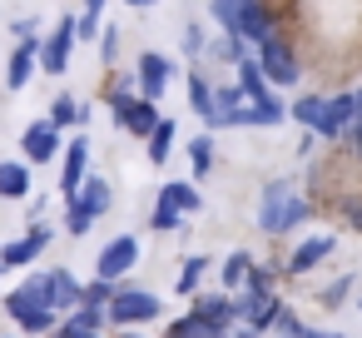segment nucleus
Listing matches in <instances>:
<instances>
[{"instance_id":"72a5a7b5","label":"nucleus","mask_w":362,"mask_h":338,"mask_svg":"<svg viewBox=\"0 0 362 338\" xmlns=\"http://www.w3.org/2000/svg\"><path fill=\"white\" fill-rule=\"evenodd\" d=\"M179 40H184V55H189V60H199V55L209 50V40H204V26H199V21H189Z\"/></svg>"},{"instance_id":"2eb2a0df","label":"nucleus","mask_w":362,"mask_h":338,"mask_svg":"<svg viewBox=\"0 0 362 338\" xmlns=\"http://www.w3.org/2000/svg\"><path fill=\"white\" fill-rule=\"evenodd\" d=\"M238 35H243L248 45H263L268 35H278V16H273L268 0H243V26H238Z\"/></svg>"},{"instance_id":"f257e3e1","label":"nucleus","mask_w":362,"mask_h":338,"mask_svg":"<svg viewBox=\"0 0 362 338\" xmlns=\"http://www.w3.org/2000/svg\"><path fill=\"white\" fill-rule=\"evenodd\" d=\"M308 214H313V204L298 194L293 179H268V184H263V199H258V229H263V234L283 239V234H293Z\"/></svg>"},{"instance_id":"423d86ee","label":"nucleus","mask_w":362,"mask_h":338,"mask_svg":"<svg viewBox=\"0 0 362 338\" xmlns=\"http://www.w3.org/2000/svg\"><path fill=\"white\" fill-rule=\"evenodd\" d=\"M194 313L209 323V338L214 333H233V323H243L233 293H194Z\"/></svg>"},{"instance_id":"c85d7f7f","label":"nucleus","mask_w":362,"mask_h":338,"mask_svg":"<svg viewBox=\"0 0 362 338\" xmlns=\"http://www.w3.org/2000/svg\"><path fill=\"white\" fill-rule=\"evenodd\" d=\"M322 105H327V95H298V100L288 105V115H293L298 125L317 130V120H322Z\"/></svg>"},{"instance_id":"ddd939ff","label":"nucleus","mask_w":362,"mask_h":338,"mask_svg":"<svg viewBox=\"0 0 362 338\" xmlns=\"http://www.w3.org/2000/svg\"><path fill=\"white\" fill-rule=\"evenodd\" d=\"M159 120H164V115H159V100H144V95H139V100H129V105L115 115V125H119L124 135H134V140H149Z\"/></svg>"},{"instance_id":"de8ad7c7","label":"nucleus","mask_w":362,"mask_h":338,"mask_svg":"<svg viewBox=\"0 0 362 338\" xmlns=\"http://www.w3.org/2000/svg\"><path fill=\"white\" fill-rule=\"evenodd\" d=\"M85 338H100V333H85Z\"/></svg>"},{"instance_id":"f704fd0d","label":"nucleus","mask_w":362,"mask_h":338,"mask_svg":"<svg viewBox=\"0 0 362 338\" xmlns=\"http://www.w3.org/2000/svg\"><path fill=\"white\" fill-rule=\"evenodd\" d=\"M243 293H273V269L253 264V269H248V278H243Z\"/></svg>"},{"instance_id":"a19ab883","label":"nucleus","mask_w":362,"mask_h":338,"mask_svg":"<svg viewBox=\"0 0 362 338\" xmlns=\"http://www.w3.org/2000/svg\"><path fill=\"white\" fill-rule=\"evenodd\" d=\"M347 140H352V150H357V159H362V110H357V120H352V130H347Z\"/></svg>"},{"instance_id":"2f4dec72","label":"nucleus","mask_w":362,"mask_h":338,"mask_svg":"<svg viewBox=\"0 0 362 338\" xmlns=\"http://www.w3.org/2000/svg\"><path fill=\"white\" fill-rule=\"evenodd\" d=\"M115 293H119V283H115V278H100V274H95V278L85 283V303H95V308H110V298H115Z\"/></svg>"},{"instance_id":"9b49d317","label":"nucleus","mask_w":362,"mask_h":338,"mask_svg":"<svg viewBox=\"0 0 362 338\" xmlns=\"http://www.w3.org/2000/svg\"><path fill=\"white\" fill-rule=\"evenodd\" d=\"M85 179H90V140L75 135L70 150L60 154V199H65V194H80Z\"/></svg>"},{"instance_id":"0eeeda50","label":"nucleus","mask_w":362,"mask_h":338,"mask_svg":"<svg viewBox=\"0 0 362 338\" xmlns=\"http://www.w3.org/2000/svg\"><path fill=\"white\" fill-rule=\"evenodd\" d=\"M134 264H139V239H134V234H119V239H110V244L100 249V259H95V274L119 283V278H124Z\"/></svg>"},{"instance_id":"393cba45","label":"nucleus","mask_w":362,"mask_h":338,"mask_svg":"<svg viewBox=\"0 0 362 338\" xmlns=\"http://www.w3.org/2000/svg\"><path fill=\"white\" fill-rule=\"evenodd\" d=\"M214 159H218V154H214V140H209V135H194V140H189V164H194V184L214 174Z\"/></svg>"},{"instance_id":"f03ea898","label":"nucleus","mask_w":362,"mask_h":338,"mask_svg":"<svg viewBox=\"0 0 362 338\" xmlns=\"http://www.w3.org/2000/svg\"><path fill=\"white\" fill-rule=\"evenodd\" d=\"M253 55H258V65H263V75H268L273 90H293L303 80V65H298V55H293V45H288L283 30L268 35L263 45H253Z\"/></svg>"},{"instance_id":"5701e85b","label":"nucleus","mask_w":362,"mask_h":338,"mask_svg":"<svg viewBox=\"0 0 362 338\" xmlns=\"http://www.w3.org/2000/svg\"><path fill=\"white\" fill-rule=\"evenodd\" d=\"M248 269H253V254H248V249H233V254L223 259V269H218V278H223V293H233V288H243V278H248Z\"/></svg>"},{"instance_id":"6e6552de","label":"nucleus","mask_w":362,"mask_h":338,"mask_svg":"<svg viewBox=\"0 0 362 338\" xmlns=\"http://www.w3.org/2000/svg\"><path fill=\"white\" fill-rule=\"evenodd\" d=\"M50 224H25V234L16 239V244H6V249H0V264H6V269H25V264H35L45 249H50Z\"/></svg>"},{"instance_id":"aec40b11","label":"nucleus","mask_w":362,"mask_h":338,"mask_svg":"<svg viewBox=\"0 0 362 338\" xmlns=\"http://www.w3.org/2000/svg\"><path fill=\"white\" fill-rule=\"evenodd\" d=\"M214 90H218V85H214L204 70H189V110H194L204 125L214 120Z\"/></svg>"},{"instance_id":"c03bdc74","label":"nucleus","mask_w":362,"mask_h":338,"mask_svg":"<svg viewBox=\"0 0 362 338\" xmlns=\"http://www.w3.org/2000/svg\"><path fill=\"white\" fill-rule=\"evenodd\" d=\"M124 6H134V11H149V6H159V0H124Z\"/></svg>"},{"instance_id":"dca6fc26","label":"nucleus","mask_w":362,"mask_h":338,"mask_svg":"<svg viewBox=\"0 0 362 338\" xmlns=\"http://www.w3.org/2000/svg\"><path fill=\"white\" fill-rule=\"evenodd\" d=\"M332 249H337V239H332V234H308V239L288 254V274H293V278H303V274H308V269H317Z\"/></svg>"},{"instance_id":"c756f323","label":"nucleus","mask_w":362,"mask_h":338,"mask_svg":"<svg viewBox=\"0 0 362 338\" xmlns=\"http://www.w3.org/2000/svg\"><path fill=\"white\" fill-rule=\"evenodd\" d=\"M90 224H95V214L85 209V199L80 194H65V229L80 239V234H90Z\"/></svg>"},{"instance_id":"39448f33","label":"nucleus","mask_w":362,"mask_h":338,"mask_svg":"<svg viewBox=\"0 0 362 338\" xmlns=\"http://www.w3.org/2000/svg\"><path fill=\"white\" fill-rule=\"evenodd\" d=\"M21 159L25 164H55L60 159V130L50 120H30L21 130Z\"/></svg>"},{"instance_id":"79ce46f5","label":"nucleus","mask_w":362,"mask_h":338,"mask_svg":"<svg viewBox=\"0 0 362 338\" xmlns=\"http://www.w3.org/2000/svg\"><path fill=\"white\" fill-rule=\"evenodd\" d=\"M298 338H337V333H327V328H308V323H303V328H298Z\"/></svg>"},{"instance_id":"6ab92c4d","label":"nucleus","mask_w":362,"mask_h":338,"mask_svg":"<svg viewBox=\"0 0 362 338\" xmlns=\"http://www.w3.org/2000/svg\"><path fill=\"white\" fill-rule=\"evenodd\" d=\"M30 174L35 164L25 159H0V199H30Z\"/></svg>"},{"instance_id":"8fccbe9b","label":"nucleus","mask_w":362,"mask_h":338,"mask_svg":"<svg viewBox=\"0 0 362 338\" xmlns=\"http://www.w3.org/2000/svg\"><path fill=\"white\" fill-rule=\"evenodd\" d=\"M0 269H6V264H0Z\"/></svg>"},{"instance_id":"4c0bfd02","label":"nucleus","mask_w":362,"mask_h":338,"mask_svg":"<svg viewBox=\"0 0 362 338\" xmlns=\"http://www.w3.org/2000/svg\"><path fill=\"white\" fill-rule=\"evenodd\" d=\"M342 219L362 234V194H347V199H342Z\"/></svg>"},{"instance_id":"58836bf2","label":"nucleus","mask_w":362,"mask_h":338,"mask_svg":"<svg viewBox=\"0 0 362 338\" xmlns=\"http://www.w3.org/2000/svg\"><path fill=\"white\" fill-rule=\"evenodd\" d=\"M75 26H80V40H100V30H105V26H100V16H80Z\"/></svg>"},{"instance_id":"a878e982","label":"nucleus","mask_w":362,"mask_h":338,"mask_svg":"<svg viewBox=\"0 0 362 338\" xmlns=\"http://www.w3.org/2000/svg\"><path fill=\"white\" fill-rule=\"evenodd\" d=\"M45 120H50V125H55V130H60V135H65V130H70V125H80V100H75V95H65V90H60V95H55V100H50V115H45Z\"/></svg>"},{"instance_id":"c9c22d12","label":"nucleus","mask_w":362,"mask_h":338,"mask_svg":"<svg viewBox=\"0 0 362 338\" xmlns=\"http://www.w3.org/2000/svg\"><path fill=\"white\" fill-rule=\"evenodd\" d=\"M179 224H184V214H174V209L154 204V214H149V229H154V234H169V229H179Z\"/></svg>"},{"instance_id":"ea45409f","label":"nucleus","mask_w":362,"mask_h":338,"mask_svg":"<svg viewBox=\"0 0 362 338\" xmlns=\"http://www.w3.org/2000/svg\"><path fill=\"white\" fill-rule=\"evenodd\" d=\"M11 35H16V40H30V35H35V16H21V21H11Z\"/></svg>"},{"instance_id":"37998d69","label":"nucleus","mask_w":362,"mask_h":338,"mask_svg":"<svg viewBox=\"0 0 362 338\" xmlns=\"http://www.w3.org/2000/svg\"><path fill=\"white\" fill-rule=\"evenodd\" d=\"M105 6L110 0H85V16H105Z\"/></svg>"},{"instance_id":"1a4fd4ad","label":"nucleus","mask_w":362,"mask_h":338,"mask_svg":"<svg viewBox=\"0 0 362 338\" xmlns=\"http://www.w3.org/2000/svg\"><path fill=\"white\" fill-rule=\"evenodd\" d=\"M352 120H357V95H347V90H337V95H327V105H322V120H317V140H342L347 130H352Z\"/></svg>"},{"instance_id":"9d476101","label":"nucleus","mask_w":362,"mask_h":338,"mask_svg":"<svg viewBox=\"0 0 362 338\" xmlns=\"http://www.w3.org/2000/svg\"><path fill=\"white\" fill-rule=\"evenodd\" d=\"M134 80H139V95H144V100H159V95L169 90V80H174V65H169L159 50H139Z\"/></svg>"},{"instance_id":"f8f14e48","label":"nucleus","mask_w":362,"mask_h":338,"mask_svg":"<svg viewBox=\"0 0 362 338\" xmlns=\"http://www.w3.org/2000/svg\"><path fill=\"white\" fill-rule=\"evenodd\" d=\"M40 70V35H30V40H21L16 50H11V60H6V90H25L30 85V75Z\"/></svg>"},{"instance_id":"a211bd4d","label":"nucleus","mask_w":362,"mask_h":338,"mask_svg":"<svg viewBox=\"0 0 362 338\" xmlns=\"http://www.w3.org/2000/svg\"><path fill=\"white\" fill-rule=\"evenodd\" d=\"M154 204H164V209H174V214H184V219H189V214H199V209H204V194H199V184H194V179H169V184L159 189V199H154Z\"/></svg>"},{"instance_id":"4468645a","label":"nucleus","mask_w":362,"mask_h":338,"mask_svg":"<svg viewBox=\"0 0 362 338\" xmlns=\"http://www.w3.org/2000/svg\"><path fill=\"white\" fill-rule=\"evenodd\" d=\"M238 313H243V323H248V333H268V328L278 323V313H283V303H278L273 293H238Z\"/></svg>"},{"instance_id":"7ed1b4c3","label":"nucleus","mask_w":362,"mask_h":338,"mask_svg":"<svg viewBox=\"0 0 362 338\" xmlns=\"http://www.w3.org/2000/svg\"><path fill=\"white\" fill-rule=\"evenodd\" d=\"M159 313H164L159 293H149V288H134V283H119V293L110 298V323H119V328H134V323H154Z\"/></svg>"},{"instance_id":"cd10ccee","label":"nucleus","mask_w":362,"mask_h":338,"mask_svg":"<svg viewBox=\"0 0 362 338\" xmlns=\"http://www.w3.org/2000/svg\"><path fill=\"white\" fill-rule=\"evenodd\" d=\"M209 55H214V60H223V65H238V60H243V55H253V50H248V40H243V35H218V40H209Z\"/></svg>"},{"instance_id":"e433bc0d","label":"nucleus","mask_w":362,"mask_h":338,"mask_svg":"<svg viewBox=\"0 0 362 338\" xmlns=\"http://www.w3.org/2000/svg\"><path fill=\"white\" fill-rule=\"evenodd\" d=\"M100 60H105V65H115V60H119V30H115V26H105V30H100Z\"/></svg>"},{"instance_id":"7c9ffc66","label":"nucleus","mask_w":362,"mask_h":338,"mask_svg":"<svg viewBox=\"0 0 362 338\" xmlns=\"http://www.w3.org/2000/svg\"><path fill=\"white\" fill-rule=\"evenodd\" d=\"M164 338H209V323L189 308L184 318H174V323H169V333H164Z\"/></svg>"},{"instance_id":"a18cd8bd","label":"nucleus","mask_w":362,"mask_h":338,"mask_svg":"<svg viewBox=\"0 0 362 338\" xmlns=\"http://www.w3.org/2000/svg\"><path fill=\"white\" fill-rule=\"evenodd\" d=\"M357 110H362V90H357Z\"/></svg>"},{"instance_id":"412c9836","label":"nucleus","mask_w":362,"mask_h":338,"mask_svg":"<svg viewBox=\"0 0 362 338\" xmlns=\"http://www.w3.org/2000/svg\"><path fill=\"white\" fill-rule=\"evenodd\" d=\"M174 140H179V120H169V115H164V120L154 125V135L144 140V150H149V164H154V169H159V164H169Z\"/></svg>"},{"instance_id":"f3484780","label":"nucleus","mask_w":362,"mask_h":338,"mask_svg":"<svg viewBox=\"0 0 362 338\" xmlns=\"http://www.w3.org/2000/svg\"><path fill=\"white\" fill-rule=\"evenodd\" d=\"M45 278H50V308L55 313H70V308L85 303V283L70 269H45Z\"/></svg>"},{"instance_id":"09e8293b","label":"nucleus","mask_w":362,"mask_h":338,"mask_svg":"<svg viewBox=\"0 0 362 338\" xmlns=\"http://www.w3.org/2000/svg\"><path fill=\"white\" fill-rule=\"evenodd\" d=\"M283 338H293V333H283Z\"/></svg>"},{"instance_id":"473e14b6","label":"nucleus","mask_w":362,"mask_h":338,"mask_svg":"<svg viewBox=\"0 0 362 338\" xmlns=\"http://www.w3.org/2000/svg\"><path fill=\"white\" fill-rule=\"evenodd\" d=\"M352 283H357L352 274H342V278H332V283H327V288L317 293V298H322V308H342V303H347V293H352Z\"/></svg>"},{"instance_id":"b1692460","label":"nucleus","mask_w":362,"mask_h":338,"mask_svg":"<svg viewBox=\"0 0 362 338\" xmlns=\"http://www.w3.org/2000/svg\"><path fill=\"white\" fill-rule=\"evenodd\" d=\"M204 274H209V259H204V254L184 259V269H179V283H174V293H184V298L204 293Z\"/></svg>"},{"instance_id":"20e7f679","label":"nucleus","mask_w":362,"mask_h":338,"mask_svg":"<svg viewBox=\"0 0 362 338\" xmlns=\"http://www.w3.org/2000/svg\"><path fill=\"white\" fill-rule=\"evenodd\" d=\"M75 45H80V26H75V16H65V21L40 40V70L60 80V75L70 70V60H75Z\"/></svg>"},{"instance_id":"bb28decb","label":"nucleus","mask_w":362,"mask_h":338,"mask_svg":"<svg viewBox=\"0 0 362 338\" xmlns=\"http://www.w3.org/2000/svg\"><path fill=\"white\" fill-rule=\"evenodd\" d=\"M209 16L218 21L223 35H238V26H243V0H209Z\"/></svg>"},{"instance_id":"4be33fe9","label":"nucleus","mask_w":362,"mask_h":338,"mask_svg":"<svg viewBox=\"0 0 362 338\" xmlns=\"http://www.w3.org/2000/svg\"><path fill=\"white\" fill-rule=\"evenodd\" d=\"M80 199H85V209H90L95 219H105V214L115 209V189H110V179H100V174H90V179L80 184Z\"/></svg>"},{"instance_id":"49530a36","label":"nucleus","mask_w":362,"mask_h":338,"mask_svg":"<svg viewBox=\"0 0 362 338\" xmlns=\"http://www.w3.org/2000/svg\"><path fill=\"white\" fill-rule=\"evenodd\" d=\"M233 338H253V333H233Z\"/></svg>"}]
</instances>
